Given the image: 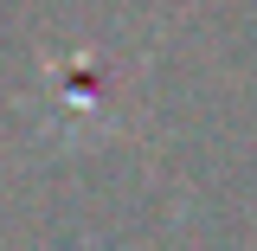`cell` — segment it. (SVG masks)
<instances>
[]
</instances>
